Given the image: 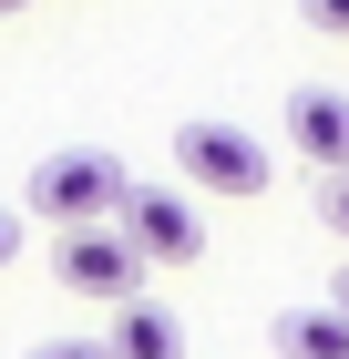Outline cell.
Returning a JSON list of instances; mask_svg holds the SVG:
<instances>
[{
	"label": "cell",
	"mask_w": 349,
	"mask_h": 359,
	"mask_svg": "<svg viewBox=\"0 0 349 359\" xmlns=\"http://www.w3.org/2000/svg\"><path fill=\"white\" fill-rule=\"evenodd\" d=\"M124 154H103V144H72V154H41L21 185V216H41L52 236H82V226H113V205H124Z\"/></svg>",
	"instance_id": "1"
},
{
	"label": "cell",
	"mask_w": 349,
	"mask_h": 359,
	"mask_svg": "<svg viewBox=\"0 0 349 359\" xmlns=\"http://www.w3.org/2000/svg\"><path fill=\"white\" fill-rule=\"evenodd\" d=\"M175 175H185V185H206V195H268L277 154L246 134V123H216V113H195V123H175Z\"/></svg>",
	"instance_id": "2"
},
{
	"label": "cell",
	"mask_w": 349,
	"mask_h": 359,
	"mask_svg": "<svg viewBox=\"0 0 349 359\" xmlns=\"http://www.w3.org/2000/svg\"><path fill=\"white\" fill-rule=\"evenodd\" d=\"M113 236H124L144 267H195V257H206V216H195L175 185H124V205H113Z\"/></svg>",
	"instance_id": "3"
},
{
	"label": "cell",
	"mask_w": 349,
	"mask_h": 359,
	"mask_svg": "<svg viewBox=\"0 0 349 359\" xmlns=\"http://www.w3.org/2000/svg\"><path fill=\"white\" fill-rule=\"evenodd\" d=\"M52 277H62V298H93V308H134V298H144V257L124 247L113 226L52 236Z\"/></svg>",
	"instance_id": "4"
},
{
	"label": "cell",
	"mask_w": 349,
	"mask_h": 359,
	"mask_svg": "<svg viewBox=\"0 0 349 359\" xmlns=\"http://www.w3.org/2000/svg\"><path fill=\"white\" fill-rule=\"evenodd\" d=\"M277 134H288V154H298V165L349 175V93L298 83V93H288V113H277Z\"/></svg>",
	"instance_id": "5"
},
{
	"label": "cell",
	"mask_w": 349,
	"mask_h": 359,
	"mask_svg": "<svg viewBox=\"0 0 349 359\" xmlns=\"http://www.w3.org/2000/svg\"><path fill=\"white\" fill-rule=\"evenodd\" d=\"M103 359H185V329H175V308H154V298L113 308V329H103Z\"/></svg>",
	"instance_id": "6"
},
{
	"label": "cell",
	"mask_w": 349,
	"mask_h": 359,
	"mask_svg": "<svg viewBox=\"0 0 349 359\" xmlns=\"http://www.w3.org/2000/svg\"><path fill=\"white\" fill-rule=\"evenodd\" d=\"M277 359H349V318L339 308H277Z\"/></svg>",
	"instance_id": "7"
},
{
	"label": "cell",
	"mask_w": 349,
	"mask_h": 359,
	"mask_svg": "<svg viewBox=\"0 0 349 359\" xmlns=\"http://www.w3.org/2000/svg\"><path fill=\"white\" fill-rule=\"evenodd\" d=\"M319 226L349 247V175H329V185H319Z\"/></svg>",
	"instance_id": "8"
},
{
	"label": "cell",
	"mask_w": 349,
	"mask_h": 359,
	"mask_svg": "<svg viewBox=\"0 0 349 359\" xmlns=\"http://www.w3.org/2000/svg\"><path fill=\"white\" fill-rule=\"evenodd\" d=\"M21 359H103V339H41V349H21Z\"/></svg>",
	"instance_id": "9"
},
{
	"label": "cell",
	"mask_w": 349,
	"mask_h": 359,
	"mask_svg": "<svg viewBox=\"0 0 349 359\" xmlns=\"http://www.w3.org/2000/svg\"><path fill=\"white\" fill-rule=\"evenodd\" d=\"M21 226H31L21 205H0V267H11V257H21Z\"/></svg>",
	"instance_id": "10"
},
{
	"label": "cell",
	"mask_w": 349,
	"mask_h": 359,
	"mask_svg": "<svg viewBox=\"0 0 349 359\" xmlns=\"http://www.w3.org/2000/svg\"><path fill=\"white\" fill-rule=\"evenodd\" d=\"M308 21H319V31H339V41H349V0H308Z\"/></svg>",
	"instance_id": "11"
},
{
	"label": "cell",
	"mask_w": 349,
	"mask_h": 359,
	"mask_svg": "<svg viewBox=\"0 0 349 359\" xmlns=\"http://www.w3.org/2000/svg\"><path fill=\"white\" fill-rule=\"evenodd\" d=\"M329 308H339V318H349V267H339V298H329Z\"/></svg>",
	"instance_id": "12"
},
{
	"label": "cell",
	"mask_w": 349,
	"mask_h": 359,
	"mask_svg": "<svg viewBox=\"0 0 349 359\" xmlns=\"http://www.w3.org/2000/svg\"><path fill=\"white\" fill-rule=\"evenodd\" d=\"M21 11H31V0H0V21H21Z\"/></svg>",
	"instance_id": "13"
}]
</instances>
